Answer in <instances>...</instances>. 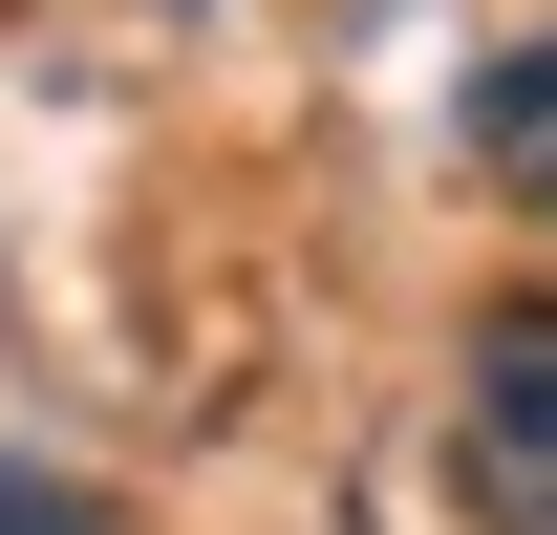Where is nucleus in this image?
I'll use <instances>...</instances> for the list:
<instances>
[{"label": "nucleus", "instance_id": "obj_1", "mask_svg": "<svg viewBox=\"0 0 557 535\" xmlns=\"http://www.w3.org/2000/svg\"><path fill=\"white\" fill-rule=\"evenodd\" d=\"M450 493L472 535H557V300H493L450 364Z\"/></svg>", "mask_w": 557, "mask_h": 535}, {"label": "nucleus", "instance_id": "obj_2", "mask_svg": "<svg viewBox=\"0 0 557 535\" xmlns=\"http://www.w3.org/2000/svg\"><path fill=\"white\" fill-rule=\"evenodd\" d=\"M472 150H493V194H515V214H557V43H493Z\"/></svg>", "mask_w": 557, "mask_h": 535}, {"label": "nucleus", "instance_id": "obj_3", "mask_svg": "<svg viewBox=\"0 0 557 535\" xmlns=\"http://www.w3.org/2000/svg\"><path fill=\"white\" fill-rule=\"evenodd\" d=\"M0 535H108V514H86L65 471H0Z\"/></svg>", "mask_w": 557, "mask_h": 535}]
</instances>
